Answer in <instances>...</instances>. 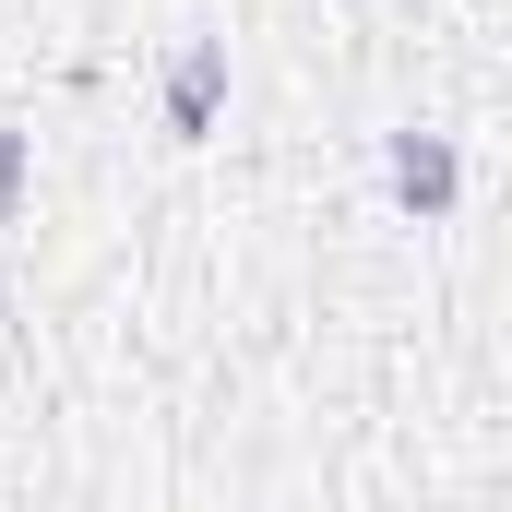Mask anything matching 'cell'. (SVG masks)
Masks as SVG:
<instances>
[{
	"label": "cell",
	"instance_id": "cell-1",
	"mask_svg": "<svg viewBox=\"0 0 512 512\" xmlns=\"http://www.w3.org/2000/svg\"><path fill=\"white\" fill-rule=\"evenodd\" d=\"M453 179H465V167H453V143H441V131H393V191H405L417 215H441V203H453Z\"/></svg>",
	"mask_w": 512,
	"mask_h": 512
},
{
	"label": "cell",
	"instance_id": "cell-2",
	"mask_svg": "<svg viewBox=\"0 0 512 512\" xmlns=\"http://www.w3.org/2000/svg\"><path fill=\"white\" fill-rule=\"evenodd\" d=\"M215 96H227V48H215V36H191V48H179V72H167V120L203 131V120H215Z\"/></svg>",
	"mask_w": 512,
	"mask_h": 512
},
{
	"label": "cell",
	"instance_id": "cell-3",
	"mask_svg": "<svg viewBox=\"0 0 512 512\" xmlns=\"http://www.w3.org/2000/svg\"><path fill=\"white\" fill-rule=\"evenodd\" d=\"M24 203V131H0V215Z\"/></svg>",
	"mask_w": 512,
	"mask_h": 512
}]
</instances>
